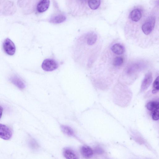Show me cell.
<instances>
[{"label":"cell","mask_w":159,"mask_h":159,"mask_svg":"<svg viewBox=\"0 0 159 159\" xmlns=\"http://www.w3.org/2000/svg\"><path fill=\"white\" fill-rule=\"evenodd\" d=\"M159 111H157L152 112V118L153 120H157L159 119Z\"/></svg>","instance_id":"obj_20"},{"label":"cell","mask_w":159,"mask_h":159,"mask_svg":"<svg viewBox=\"0 0 159 159\" xmlns=\"http://www.w3.org/2000/svg\"><path fill=\"white\" fill-rule=\"evenodd\" d=\"M3 108L2 106H0V119L1 118L2 116V112H3Z\"/></svg>","instance_id":"obj_23"},{"label":"cell","mask_w":159,"mask_h":159,"mask_svg":"<svg viewBox=\"0 0 159 159\" xmlns=\"http://www.w3.org/2000/svg\"><path fill=\"white\" fill-rule=\"evenodd\" d=\"M61 128L62 131L65 134L70 136H74V131L70 127L63 125L61 126Z\"/></svg>","instance_id":"obj_15"},{"label":"cell","mask_w":159,"mask_h":159,"mask_svg":"<svg viewBox=\"0 0 159 159\" xmlns=\"http://www.w3.org/2000/svg\"><path fill=\"white\" fill-rule=\"evenodd\" d=\"M123 59L120 57H116L113 60V65L115 66H121L123 63Z\"/></svg>","instance_id":"obj_18"},{"label":"cell","mask_w":159,"mask_h":159,"mask_svg":"<svg viewBox=\"0 0 159 159\" xmlns=\"http://www.w3.org/2000/svg\"><path fill=\"white\" fill-rule=\"evenodd\" d=\"M80 2L82 3H84L86 2L87 1H88V0H79Z\"/></svg>","instance_id":"obj_24"},{"label":"cell","mask_w":159,"mask_h":159,"mask_svg":"<svg viewBox=\"0 0 159 159\" xmlns=\"http://www.w3.org/2000/svg\"><path fill=\"white\" fill-rule=\"evenodd\" d=\"M66 19V17L62 15H57L51 20V22L55 24L60 23L64 21Z\"/></svg>","instance_id":"obj_16"},{"label":"cell","mask_w":159,"mask_h":159,"mask_svg":"<svg viewBox=\"0 0 159 159\" xmlns=\"http://www.w3.org/2000/svg\"><path fill=\"white\" fill-rule=\"evenodd\" d=\"M142 16L140 11L138 9H135L132 11L130 14L131 19L135 22L139 20Z\"/></svg>","instance_id":"obj_11"},{"label":"cell","mask_w":159,"mask_h":159,"mask_svg":"<svg viewBox=\"0 0 159 159\" xmlns=\"http://www.w3.org/2000/svg\"><path fill=\"white\" fill-rule=\"evenodd\" d=\"M31 142V144L33 148L36 149L39 148L38 143L35 141L32 140Z\"/></svg>","instance_id":"obj_21"},{"label":"cell","mask_w":159,"mask_h":159,"mask_svg":"<svg viewBox=\"0 0 159 159\" xmlns=\"http://www.w3.org/2000/svg\"><path fill=\"white\" fill-rule=\"evenodd\" d=\"M159 76H157L153 84V90L152 93L153 94L156 93L159 91Z\"/></svg>","instance_id":"obj_19"},{"label":"cell","mask_w":159,"mask_h":159,"mask_svg":"<svg viewBox=\"0 0 159 159\" xmlns=\"http://www.w3.org/2000/svg\"><path fill=\"white\" fill-rule=\"evenodd\" d=\"M63 154L64 157L68 159H77L78 157L75 152L72 150L66 148L63 151Z\"/></svg>","instance_id":"obj_10"},{"label":"cell","mask_w":159,"mask_h":159,"mask_svg":"<svg viewBox=\"0 0 159 159\" xmlns=\"http://www.w3.org/2000/svg\"><path fill=\"white\" fill-rule=\"evenodd\" d=\"M100 0H88V4L89 7L93 9H97L100 4Z\"/></svg>","instance_id":"obj_17"},{"label":"cell","mask_w":159,"mask_h":159,"mask_svg":"<svg viewBox=\"0 0 159 159\" xmlns=\"http://www.w3.org/2000/svg\"><path fill=\"white\" fill-rule=\"evenodd\" d=\"M147 109L152 112L159 111V104L157 101H151L148 102L147 104Z\"/></svg>","instance_id":"obj_14"},{"label":"cell","mask_w":159,"mask_h":159,"mask_svg":"<svg viewBox=\"0 0 159 159\" xmlns=\"http://www.w3.org/2000/svg\"><path fill=\"white\" fill-rule=\"evenodd\" d=\"M57 62L54 60L51 59L44 60L42 64L43 69L46 71H51L57 69L58 67Z\"/></svg>","instance_id":"obj_1"},{"label":"cell","mask_w":159,"mask_h":159,"mask_svg":"<svg viewBox=\"0 0 159 159\" xmlns=\"http://www.w3.org/2000/svg\"><path fill=\"white\" fill-rule=\"evenodd\" d=\"M3 49L5 52L9 55H13L15 52L16 47L13 42L10 39L7 38L3 44Z\"/></svg>","instance_id":"obj_3"},{"label":"cell","mask_w":159,"mask_h":159,"mask_svg":"<svg viewBox=\"0 0 159 159\" xmlns=\"http://www.w3.org/2000/svg\"><path fill=\"white\" fill-rule=\"evenodd\" d=\"M143 66V64L141 62L135 63L131 64L126 68V73L129 75H132L141 70Z\"/></svg>","instance_id":"obj_6"},{"label":"cell","mask_w":159,"mask_h":159,"mask_svg":"<svg viewBox=\"0 0 159 159\" xmlns=\"http://www.w3.org/2000/svg\"><path fill=\"white\" fill-rule=\"evenodd\" d=\"M80 152L82 155L86 158H90L93 154V151L92 149L87 146L81 147L80 148Z\"/></svg>","instance_id":"obj_9"},{"label":"cell","mask_w":159,"mask_h":159,"mask_svg":"<svg viewBox=\"0 0 159 159\" xmlns=\"http://www.w3.org/2000/svg\"><path fill=\"white\" fill-rule=\"evenodd\" d=\"M50 3V0H41L37 5V11L39 13L46 11L48 8Z\"/></svg>","instance_id":"obj_8"},{"label":"cell","mask_w":159,"mask_h":159,"mask_svg":"<svg viewBox=\"0 0 159 159\" xmlns=\"http://www.w3.org/2000/svg\"><path fill=\"white\" fill-rule=\"evenodd\" d=\"M86 37L88 44L90 46L94 44L97 39V35L93 32H91L88 34Z\"/></svg>","instance_id":"obj_13"},{"label":"cell","mask_w":159,"mask_h":159,"mask_svg":"<svg viewBox=\"0 0 159 159\" xmlns=\"http://www.w3.org/2000/svg\"><path fill=\"white\" fill-rule=\"evenodd\" d=\"M11 82L20 89H22L25 87V84L23 80L19 76L13 75L10 78Z\"/></svg>","instance_id":"obj_7"},{"label":"cell","mask_w":159,"mask_h":159,"mask_svg":"<svg viewBox=\"0 0 159 159\" xmlns=\"http://www.w3.org/2000/svg\"><path fill=\"white\" fill-rule=\"evenodd\" d=\"M12 136L11 129L7 126L0 123V138L8 140L10 139Z\"/></svg>","instance_id":"obj_4"},{"label":"cell","mask_w":159,"mask_h":159,"mask_svg":"<svg viewBox=\"0 0 159 159\" xmlns=\"http://www.w3.org/2000/svg\"><path fill=\"white\" fill-rule=\"evenodd\" d=\"M111 49L113 53L117 55L122 54L124 52V48L123 46L118 43L113 45Z\"/></svg>","instance_id":"obj_12"},{"label":"cell","mask_w":159,"mask_h":159,"mask_svg":"<svg viewBox=\"0 0 159 159\" xmlns=\"http://www.w3.org/2000/svg\"><path fill=\"white\" fill-rule=\"evenodd\" d=\"M155 19L154 17H150L143 24L142 29L143 33L146 35L150 34L154 27Z\"/></svg>","instance_id":"obj_2"},{"label":"cell","mask_w":159,"mask_h":159,"mask_svg":"<svg viewBox=\"0 0 159 159\" xmlns=\"http://www.w3.org/2000/svg\"><path fill=\"white\" fill-rule=\"evenodd\" d=\"M95 152L96 153L98 154H102L103 153V151L102 149H100V148H97L95 149Z\"/></svg>","instance_id":"obj_22"},{"label":"cell","mask_w":159,"mask_h":159,"mask_svg":"<svg viewBox=\"0 0 159 159\" xmlns=\"http://www.w3.org/2000/svg\"><path fill=\"white\" fill-rule=\"evenodd\" d=\"M153 79L152 73L149 72L145 75L142 83L141 91H145L147 89L152 82Z\"/></svg>","instance_id":"obj_5"}]
</instances>
